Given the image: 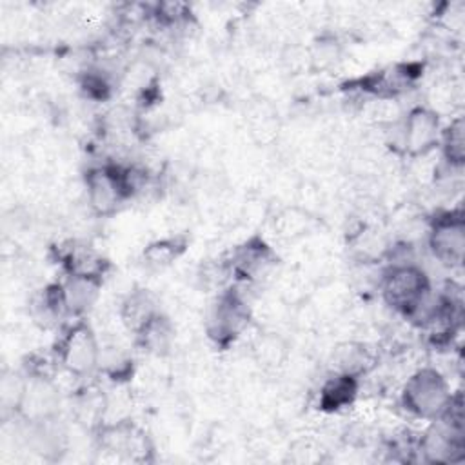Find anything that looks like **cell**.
I'll return each mask as SVG.
<instances>
[{"label":"cell","mask_w":465,"mask_h":465,"mask_svg":"<svg viewBox=\"0 0 465 465\" xmlns=\"http://www.w3.org/2000/svg\"><path fill=\"white\" fill-rule=\"evenodd\" d=\"M447 378L434 367L414 371L401 387V405L416 418L434 421L447 409L450 398Z\"/></svg>","instance_id":"cell-2"},{"label":"cell","mask_w":465,"mask_h":465,"mask_svg":"<svg viewBox=\"0 0 465 465\" xmlns=\"http://www.w3.org/2000/svg\"><path fill=\"white\" fill-rule=\"evenodd\" d=\"M380 291L383 302L407 318L423 316L432 302L430 280L427 272L412 262L392 263L385 269L380 280Z\"/></svg>","instance_id":"cell-1"},{"label":"cell","mask_w":465,"mask_h":465,"mask_svg":"<svg viewBox=\"0 0 465 465\" xmlns=\"http://www.w3.org/2000/svg\"><path fill=\"white\" fill-rule=\"evenodd\" d=\"M443 160L456 169H461L465 163V120L463 116H454L450 124L441 127L440 143Z\"/></svg>","instance_id":"cell-19"},{"label":"cell","mask_w":465,"mask_h":465,"mask_svg":"<svg viewBox=\"0 0 465 465\" xmlns=\"http://www.w3.org/2000/svg\"><path fill=\"white\" fill-rule=\"evenodd\" d=\"M371 361V352L363 343L345 341L340 343L332 352V372H345L360 378Z\"/></svg>","instance_id":"cell-18"},{"label":"cell","mask_w":465,"mask_h":465,"mask_svg":"<svg viewBox=\"0 0 465 465\" xmlns=\"http://www.w3.org/2000/svg\"><path fill=\"white\" fill-rule=\"evenodd\" d=\"M441 122L436 109L427 105L412 107L400 124L398 145L411 158L425 156L440 143Z\"/></svg>","instance_id":"cell-7"},{"label":"cell","mask_w":465,"mask_h":465,"mask_svg":"<svg viewBox=\"0 0 465 465\" xmlns=\"http://www.w3.org/2000/svg\"><path fill=\"white\" fill-rule=\"evenodd\" d=\"M85 196L91 211L98 216H109L133 196L125 167L122 165H98L85 173L84 178Z\"/></svg>","instance_id":"cell-5"},{"label":"cell","mask_w":465,"mask_h":465,"mask_svg":"<svg viewBox=\"0 0 465 465\" xmlns=\"http://www.w3.org/2000/svg\"><path fill=\"white\" fill-rule=\"evenodd\" d=\"M56 361L76 378L91 376L100 367L102 347L96 332L85 320H76L56 341Z\"/></svg>","instance_id":"cell-3"},{"label":"cell","mask_w":465,"mask_h":465,"mask_svg":"<svg viewBox=\"0 0 465 465\" xmlns=\"http://www.w3.org/2000/svg\"><path fill=\"white\" fill-rule=\"evenodd\" d=\"M289 343L278 332H262L252 343V358L265 371H276L289 358Z\"/></svg>","instance_id":"cell-15"},{"label":"cell","mask_w":465,"mask_h":465,"mask_svg":"<svg viewBox=\"0 0 465 465\" xmlns=\"http://www.w3.org/2000/svg\"><path fill=\"white\" fill-rule=\"evenodd\" d=\"M309 223V216L307 213L300 211V209H287L278 216L276 227H278V234L285 236V238H296L300 234L305 232Z\"/></svg>","instance_id":"cell-22"},{"label":"cell","mask_w":465,"mask_h":465,"mask_svg":"<svg viewBox=\"0 0 465 465\" xmlns=\"http://www.w3.org/2000/svg\"><path fill=\"white\" fill-rule=\"evenodd\" d=\"M420 450L425 460L432 463L458 461L463 458V430L434 420V425L427 429L420 440Z\"/></svg>","instance_id":"cell-10"},{"label":"cell","mask_w":465,"mask_h":465,"mask_svg":"<svg viewBox=\"0 0 465 465\" xmlns=\"http://www.w3.org/2000/svg\"><path fill=\"white\" fill-rule=\"evenodd\" d=\"M174 323L162 311L134 332V343L145 354L167 356L174 345Z\"/></svg>","instance_id":"cell-11"},{"label":"cell","mask_w":465,"mask_h":465,"mask_svg":"<svg viewBox=\"0 0 465 465\" xmlns=\"http://www.w3.org/2000/svg\"><path fill=\"white\" fill-rule=\"evenodd\" d=\"M360 378L345 372H332L318 394V409L323 412H340L356 401Z\"/></svg>","instance_id":"cell-12"},{"label":"cell","mask_w":465,"mask_h":465,"mask_svg":"<svg viewBox=\"0 0 465 465\" xmlns=\"http://www.w3.org/2000/svg\"><path fill=\"white\" fill-rule=\"evenodd\" d=\"M156 312H160L158 303L147 289H133L120 303V322L133 334Z\"/></svg>","instance_id":"cell-14"},{"label":"cell","mask_w":465,"mask_h":465,"mask_svg":"<svg viewBox=\"0 0 465 465\" xmlns=\"http://www.w3.org/2000/svg\"><path fill=\"white\" fill-rule=\"evenodd\" d=\"M109 401L98 389H87L74 400V414L80 423L91 429H100L105 421Z\"/></svg>","instance_id":"cell-20"},{"label":"cell","mask_w":465,"mask_h":465,"mask_svg":"<svg viewBox=\"0 0 465 465\" xmlns=\"http://www.w3.org/2000/svg\"><path fill=\"white\" fill-rule=\"evenodd\" d=\"M251 323V307L245 298L234 291H222L213 302L207 320L205 332L207 338L220 349L232 345Z\"/></svg>","instance_id":"cell-4"},{"label":"cell","mask_w":465,"mask_h":465,"mask_svg":"<svg viewBox=\"0 0 465 465\" xmlns=\"http://www.w3.org/2000/svg\"><path fill=\"white\" fill-rule=\"evenodd\" d=\"M102 283L104 278L67 274L65 282L60 283L67 312L71 316L85 314L96 303L102 291Z\"/></svg>","instance_id":"cell-13"},{"label":"cell","mask_w":465,"mask_h":465,"mask_svg":"<svg viewBox=\"0 0 465 465\" xmlns=\"http://www.w3.org/2000/svg\"><path fill=\"white\" fill-rule=\"evenodd\" d=\"M185 249H187L185 236H182V234L167 236V238H160V240L147 243L145 249L142 251V260H143L145 267L160 271V269L173 265L185 252Z\"/></svg>","instance_id":"cell-16"},{"label":"cell","mask_w":465,"mask_h":465,"mask_svg":"<svg viewBox=\"0 0 465 465\" xmlns=\"http://www.w3.org/2000/svg\"><path fill=\"white\" fill-rule=\"evenodd\" d=\"M82 89H84V93H85L87 96L96 98V100H100V98L104 100V98H107V94H109V84H107L105 76H102V74H98V73H93V71H89V73L84 74V78H82Z\"/></svg>","instance_id":"cell-23"},{"label":"cell","mask_w":465,"mask_h":465,"mask_svg":"<svg viewBox=\"0 0 465 465\" xmlns=\"http://www.w3.org/2000/svg\"><path fill=\"white\" fill-rule=\"evenodd\" d=\"M60 407V394L51 378L33 374L24 381L22 396L16 411L31 423L53 421Z\"/></svg>","instance_id":"cell-9"},{"label":"cell","mask_w":465,"mask_h":465,"mask_svg":"<svg viewBox=\"0 0 465 465\" xmlns=\"http://www.w3.org/2000/svg\"><path fill=\"white\" fill-rule=\"evenodd\" d=\"M225 263L231 278L243 283H256L276 265V252L262 236H251L232 249Z\"/></svg>","instance_id":"cell-8"},{"label":"cell","mask_w":465,"mask_h":465,"mask_svg":"<svg viewBox=\"0 0 465 465\" xmlns=\"http://www.w3.org/2000/svg\"><path fill=\"white\" fill-rule=\"evenodd\" d=\"M31 305V314L35 322L40 323L42 327H49L56 323L60 318L69 316L60 283H51L45 289H42V292L35 296Z\"/></svg>","instance_id":"cell-17"},{"label":"cell","mask_w":465,"mask_h":465,"mask_svg":"<svg viewBox=\"0 0 465 465\" xmlns=\"http://www.w3.org/2000/svg\"><path fill=\"white\" fill-rule=\"evenodd\" d=\"M67 274H78V276H96V278H104L109 263L91 247H73L67 254H65V262H64Z\"/></svg>","instance_id":"cell-21"},{"label":"cell","mask_w":465,"mask_h":465,"mask_svg":"<svg viewBox=\"0 0 465 465\" xmlns=\"http://www.w3.org/2000/svg\"><path fill=\"white\" fill-rule=\"evenodd\" d=\"M427 245L432 256L447 265L460 267L465 256V214L463 209L438 213L427 231Z\"/></svg>","instance_id":"cell-6"},{"label":"cell","mask_w":465,"mask_h":465,"mask_svg":"<svg viewBox=\"0 0 465 465\" xmlns=\"http://www.w3.org/2000/svg\"><path fill=\"white\" fill-rule=\"evenodd\" d=\"M320 45H316L312 49V54H311V62L314 65H320V67H327L331 65L332 62L338 60V45L334 40L331 42H325V40H320L318 42Z\"/></svg>","instance_id":"cell-24"}]
</instances>
